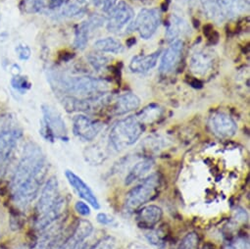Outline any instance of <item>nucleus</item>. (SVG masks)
Wrapping results in <instances>:
<instances>
[{"instance_id": "25", "label": "nucleus", "mask_w": 250, "mask_h": 249, "mask_svg": "<svg viewBox=\"0 0 250 249\" xmlns=\"http://www.w3.org/2000/svg\"><path fill=\"white\" fill-rule=\"evenodd\" d=\"M94 48L102 53L120 54L124 51L123 44L113 38H105L94 42Z\"/></svg>"}, {"instance_id": "29", "label": "nucleus", "mask_w": 250, "mask_h": 249, "mask_svg": "<svg viewBox=\"0 0 250 249\" xmlns=\"http://www.w3.org/2000/svg\"><path fill=\"white\" fill-rule=\"evenodd\" d=\"M91 249H121L118 240L112 236H106L99 240Z\"/></svg>"}, {"instance_id": "9", "label": "nucleus", "mask_w": 250, "mask_h": 249, "mask_svg": "<svg viewBox=\"0 0 250 249\" xmlns=\"http://www.w3.org/2000/svg\"><path fill=\"white\" fill-rule=\"evenodd\" d=\"M103 124L85 115H77L73 119V133L82 141L91 142L93 141L100 131Z\"/></svg>"}, {"instance_id": "19", "label": "nucleus", "mask_w": 250, "mask_h": 249, "mask_svg": "<svg viewBox=\"0 0 250 249\" xmlns=\"http://www.w3.org/2000/svg\"><path fill=\"white\" fill-rule=\"evenodd\" d=\"M141 105V99L138 95L128 92L120 95L112 105L111 112L115 116H122L137 110Z\"/></svg>"}, {"instance_id": "7", "label": "nucleus", "mask_w": 250, "mask_h": 249, "mask_svg": "<svg viewBox=\"0 0 250 249\" xmlns=\"http://www.w3.org/2000/svg\"><path fill=\"white\" fill-rule=\"evenodd\" d=\"M161 23V13L158 9H143L131 24L130 31H137L142 39L149 40L156 33Z\"/></svg>"}, {"instance_id": "31", "label": "nucleus", "mask_w": 250, "mask_h": 249, "mask_svg": "<svg viewBox=\"0 0 250 249\" xmlns=\"http://www.w3.org/2000/svg\"><path fill=\"white\" fill-rule=\"evenodd\" d=\"M47 0H25V9L28 13H37L44 8Z\"/></svg>"}, {"instance_id": "11", "label": "nucleus", "mask_w": 250, "mask_h": 249, "mask_svg": "<svg viewBox=\"0 0 250 249\" xmlns=\"http://www.w3.org/2000/svg\"><path fill=\"white\" fill-rule=\"evenodd\" d=\"M108 101L109 96L107 93L87 98H76L73 96H68L63 99V105L69 112H94L104 107Z\"/></svg>"}, {"instance_id": "14", "label": "nucleus", "mask_w": 250, "mask_h": 249, "mask_svg": "<svg viewBox=\"0 0 250 249\" xmlns=\"http://www.w3.org/2000/svg\"><path fill=\"white\" fill-rule=\"evenodd\" d=\"M184 50V42L181 40L171 42L168 48L162 55L159 71L162 74H169L176 70L182 59Z\"/></svg>"}, {"instance_id": "20", "label": "nucleus", "mask_w": 250, "mask_h": 249, "mask_svg": "<svg viewBox=\"0 0 250 249\" xmlns=\"http://www.w3.org/2000/svg\"><path fill=\"white\" fill-rule=\"evenodd\" d=\"M189 33L190 27L184 18L176 14L171 15L166 27V37L170 42L180 40L182 37H186Z\"/></svg>"}, {"instance_id": "1", "label": "nucleus", "mask_w": 250, "mask_h": 249, "mask_svg": "<svg viewBox=\"0 0 250 249\" xmlns=\"http://www.w3.org/2000/svg\"><path fill=\"white\" fill-rule=\"evenodd\" d=\"M47 173V160L42 148L28 143L12 178L13 196L20 206H28L38 196Z\"/></svg>"}, {"instance_id": "5", "label": "nucleus", "mask_w": 250, "mask_h": 249, "mask_svg": "<svg viewBox=\"0 0 250 249\" xmlns=\"http://www.w3.org/2000/svg\"><path fill=\"white\" fill-rule=\"evenodd\" d=\"M161 187V178L159 174L154 173L143 181L134 188H132L125 199V208L128 211H134L146 203L154 199Z\"/></svg>"}, {"instance_id": "32", "label": "nucleus", "mask_w": 250, "mask_h": 249, "mask_svg": "<svg viewBox=\"0 0 250 249\" xmlns=\"http://www.w3.org/2000/svg\"><path fill=\"white\" fill-rule=\"evenodd\" d=\"M96 8L102 10L103 12H110L115 5L118 3V0H92Z\"/></svg>"}, {"instance_id": "30", "label": "nucleus", "mask_w": 250, "mask_h": 249, "mask_svg": "<svg viewBox=\"0 0 250 249\" xmlns=\"http://www.w3.org/2000/svg\"><path fill=\"white\" fill-rule=\"evenodd\" d=\"M88 61L92 65V67L96 70H101L105 68V66L108 64L109 59L104 56V55H99V54H92L90 53L88 55Z\"/></svg>"}, {"instance_id": "23", "label": "nucleus", "mask_w": 250, "mask_h": 249, "mask_svg": "<svg viewBox=\"0 0 250 249\" xmlns=\"http://www.w3.org/2000/svg\"><path fill=\"white\" fill-rule=\"evenodd\" d=\"M217 4L223 19L234 18L248 7L246 0H217Z\"/></svg>"}, {"instance_id": "4", "label": "nucleus", "mask_w": 250, "mask_h": 249, "mask_svg": "<svg viewBox=\"0 0 250 249\" xmlns=\"http://www.w3.org/2000/svg\"><path fill=\"white\" fill-rule=\"evenodd\" d=\"M21 137L22 130L12 118L9 116L0 117V175L6 171Z\"/></svg>"}, {"instance_id": "16", "label": "nucleus", "mask_w": 250, "mask_h": 249, "mask_svg": "<svg viewBox=\"0 0 250 249\" xmlns=\"http://www.w3.org/2000/svg\"><path fill=\"white\" fill-rule=\"evenodd\" d=\"M66 178L71 185V187L76 190L80 197L85 200L89 205H91L94 209H99L100 205L98 202L97 197L91 190V188L74 172L67 170L66 171Z\"/></svg>"}, {"instance_id": "10", "label": "nucleus", "mask_w": 250, "mask_h": 249, "mask_svg": "<svg viewBox=\"0 0 250 249\" xmlns=\"http://www.w3.org/2000/svg\"><path fill=\"white\" fill-rule=\"evenodd\" d=\"M211 132L220 139H229L237 132L236 123L224 112H214L208 121Z\"/></svg>"}, {"instance_id": "21", "label": "nucleus", "mask_w": 250, "mask_h": 249, "mask_svg": "<svg viewBox=\"0 0 250 249\" xmlns=\"http://www.w3.org/2000/svg\"><path fill=\"white\" fill-rule=\"evenodd\" d=\"M161 51L157 50L148 55H137L130 62V69L133 73L144 74L152 70L158 62Z\"/></svg>"}, {"instance_id": "17", "label": "nucleus", "mask_w": 250, "mask_h": 249, "mask_svg": "<svg viewBox=\"0 0 250 249\" xmlns=\"http://www.w3.org/2000/svg\"><path fill=\"white\" fill-rule=\"evenodd\" d=\"M92 225L85 220L80 221L73 232L64 240L58 249H77L92 232Z\"/></svg>"}, {"instance_id": "37", "label": "nucleus", "mask_w": 250, "mask_h": 249, "mask_svg": "<svg viewBox=\"0 0 250 249\" xmlns=\"http://www.w3.org/2000/svg\"><path fill=\"white\" fill-rule=\"evenodd\" d=\"M96 218H97V222L100 223L101 225L108 226V225H113L115 223V219L107 215L106 213H99Z\"/></svg>"}, {"instance_id": "33", "label": "nucleus", "mask_w": 250, "mask_h": 249, "mask_svg": "<svg viewBox=\"0 0 250 249\" xmlns=\"http://www.w3.org/2000/svg\"><path fill=\"white\" fill-rule=\"evenodd\" d=\"M12 85L19 91H25L27 88L30 87V83L24 77H15L12 80Z\"/></svg>"}, {"instance_id": "13", "label": "nucleus", "mask_w": 250, "mask_h": 249, "mask_svg": "<svg viewBox=\"0 0 250 249\" xmlns=\"http://www.w3.org/2000/svg\"><path fill=\"white\" fill-rule=\"evenodd\" d=\"M59 186H58V181L56 177H51L50 179L47 180L45 183L38 205H37V212L38 215L41 216L47 212L59 199Z\"/></svg>"}, {"instance_id": "26", "label": "nucleus", "mask_w": 250, "mask_h": 249, "mask_svg": "<svg viewBox=\"0 0 250 249\" xmlns=\"http://www.w3.org/2000/svg\"><path fill=\"white\" fill-rule=\"evenodd\" d=\"M162 115V109L157 104H150L144 108L140 114L137 116V118L140 120V122L143 124H152L155 121H157Z\"/></svg>"}, {"instance_id": "34", "label": "nucleus", "mask_w": 250, "mask_h": 249, "mask_svg": "<svg viewBox=\"0 0 250 249\" xmlns=\"http://www.w3.org/2000/svg\"><path fill=\"white\" fill-rule=\"evenodd\" d=\"M227 249H249L248 242L243 238H238L232 242H230Z\"/></svg>"}, {"instance_id": "35", "label": "nucleus", "mask_w": 250, "mask_h": 249, "mask_svg": "<svg viewBox=\"0 0 250 249\" xmlns=\"http://www.w3.org/2000/svg\"><path fill=\"white\" fill-rule=\"evenodd\" d=\"M75 209L82 216H89L90 215V208L83 201H78L75 205Z\"/></svg>"}, {"instance_id": "22", "label": "nucleus", "mask_w": 250, "mask_h": 249, "mask_svg": "<svg viewBox=\"0 0 250 249\" xmlns=\"http://www.w3.org/2000/svg\"><path fill=\"white\" fill-rule=\"evenodd\" d=\"M162 209L156 205H147L139 210L137 222L141 228H151L162 218Z\"/></svg>"}, {"instance_id": "3", "label": "nucleus", "mask_w": 250, "mask_h": 249, "mask_svg": "<svg viewBox=\"0 0 250 249\" xmlns=\"http://www.w3.org/2000/svg\"><path fill=\"white\" fill-rule=\"evenodd\" d=\"M144 131L145 124L140 122L137 116L127 117L114 124L109 134V141L116 150H123L135 145Z\"/></svg>"}, {"instance_id": "18", "label": "nucleus", "mask_w": 250, "mask_h": 249, "mask_svg": "<svg viewBox=\"0 0 250 249\" xmlns=\"http://www.w3.org/2000/svg\"><path fill=\"white\" fill-rule=\"evenodd\" d=\"M66 207V200L64 197H59L57 202L44 214L38 217L36 222V228L40 231L45 230L53 223H55L64 213Z\"/></svg>"}, {"instance_id": "2", "label": "nucleus", "mask_w": 250, "mask_h": 249, "mask_svg": "<svg viewBox=\"0 0 250 249\" xmlns=\"http://www.w3.org/2000/svg\"><path fill=\"white\" fill-rule=\"evenodd\" d=\"M57 86L76 98L94 97L109 90V83L92 77H57Z\"/></svg>"}, {"instance_id": "24", "label": "nucleus", "mask_w": 250, "mask_h": 249, "mask_svg": "<svg viewBox=\"0 0 250 249\" xmlns=\"http://www.w3.org/2000/svg\"><path fill=\"white\" fill-rule=\"evenodd\" d=\"M152 167H153V161L150 159H146L137 163L128 174L125 184L129 186L139 180L145 179L146 175H147V173L152 169Z\"/></svg>"}, {"instance_id": "28", "label": "nucleus", "mask_w": 250, "mask_h": 249, "mask_svg": "<svg viewBox=\"0 0 250 249\" xmlns=\"http://www.w3.org/2000/svg\"><path fill=\"white\" fill-rule=\"evenodd\" d=\"M199 238L197 233L188 232L181 241L178 249H197Z\"/></svg>"}, {"instance_id": "38", "label": "nucleus", "mask_w": 250, "mask_h": 249, "mask_svg": "<svg viewBox=\"0 0 250 249\" xmlns=\"http://www.w3.org/2000/svg\"><path fill=\"white\" fill-rule=\"evenodd\" d=\"M64 3H65V0H49L48 7L50 9H55V8L61 7Z\"/></svg>"}, {"instance_id": "12", "label": "nucleus", "mask_w": 250, "mask_h": 249, "mask_svg": "<svg viewBox=\"0 0 250 249\" xmlns=\"http://www.w3.org/2000/svg\"><path fill=\"white\" fill-rule=\"evenodd\" d=\"M214 63V53L207 49H200L191 55L189 59V69L195 76L205 77L213 70Z\"/></svg>"}, {"instance_id": "6", "label": "nucleus", "mask_w": 250, "mask_h": 249, "mask_svg": "<svg viewBox=\"0 0 250 249\" xmlns=\"http://www.w3.org/2000/svg\"><path fill=\"white\" fill-rule=\"evenodd\" d=\"M42 114L43 124L41 130L42 137L50 142H53L55 139L67 142L68 131L61 115L53 107L46 104L42 105Z\"/></svg>"}, {"instance_id": "8", "label": "nucleus", "mask_w": 250, "mask_h": 249, "mask_svg": "<svg viewBox=\"0 0 250 249\" xmlns=\"http://www.w3.org/2000/svg\"><path fill=\"white\" fill-rule=\"evenodd\" d=\"M135 17L134 9L126 2L121 1L109 12L106 28L109 32L119 33L127 25L131 24Z\"/></svg>"}, {"instance_id": "15", "label": "nucleus", "mask_w": 250, "mask_h": 249, "mask_svg": "<svg viewBox=\"0 0 250 249\" xmlns=\"http://www.w3.org/2000/svg\"><path fill=\"white\" fill-rule=\"evenodd\" d=\"M104 23V18L99 16H92L86 21L83 22L76 30L74 46L79 50H83L86 47L89 40V35L93 30L101 27Z\"/></svg>"}, {"instance_id": "40", "label": "nucleus", "mask_w": 250, "mask_h": 249, "mask_svg": "<svg viewBox=\"0 0 250 249\" xmlns=\"http://www.w3.org/2000/svg\"><path fill=\"white\" fill-rule=\"evenodd\" d=\"M20 249H27V248H20Z\"/></svg>"}, {"instance_id": "36", "label": "nucleus", "mask_w": 250, "mask_h": 249, "mask_svg": "<svg viewBox=\"0 0 250 249\" xmlns=\"http://www.w3.org/2000/svg\"><path fill=\"white\" fill-rule=\"evenodd\" d=\"M16 52L20 59L28 60L31 56V49L27 45H19L16 48Z\"/></svg>"}, {"instance_id": "39", "label": "nucleus", "mask_w": 250, "mask_h": 249, "mask_svg": "<svg viewBox=\"0 0 250 249\" xmlns=\"http://www.w3.org/2000/svg\"><path fill=\"white\" fill-rule=\"evenodd\" d=\"M0 19H1V12H0Z\"/></svg>"}, {"instance_id": "27", "label": "nucleus", "mask_w": 250, "mask_h": 249, "mask_svg": "<svg viewBox=\"0 0 250 249\" xmlns=\"http://www.w3.org/2000/svg\"><path fill=\"white\" fill-rule=\"evenodd\" d=\"M199 1L208 18L214 21L223 20V17L217 4V0H199Z\"/></svg>"}]
</instances>
